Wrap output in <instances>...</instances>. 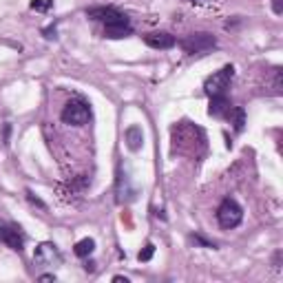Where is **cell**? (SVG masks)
I'll return each mask as SVG.
<instances>
[{"instance_id":"cell-1","label":"cell","mask_w":283,"mask_h":283,"mask_svg":"<svg viewBox=\"0 0 283 283\" xmlns=\"http://www.w3.org/2000/svg\"><path fill=\"white\" fill-rule=\"evenodd\" d=\"M241 219H243V210L235 199L226 197V199L219 204L217 221H219V226H221L223 230H232V228H237L239 223H241Z\"/></svg>"},{"instance_id":"cell-2","label":"cell","mask_w":283,"mask_h":283,"mask_svg":"<svg viewBox=\"0 0 283 283\" xmlns=\"http://www.w3.org/2000/svg\"><path fill=\"white\" fill-rule=\"evenodd\" d=\"M179 46L186 53H191V56H195V53H206V51H210V49L217 46V38H215L213 33H204V31L191 33V36H186L184 40L179 42Z\"/></svg>"},{"instance_id":"cell-3","label":"cell","mask_w":283,"mask_h":283,"mask_svg":"<svg viewBox=\"0 0 283 283\" xmlns=\"http://www.w3.org/2000/svg\"><path fill=\"white\" fill-rule=\"evenodd\" d=\"M235 78V66L232 65H226L221 71L213 73L204 84V91L208 95H226V91L230 88V82Z\"/></svg>"},{"instance_id":"cell-4","label":"cell","mask_w":283,"mask_h":283,"mask_svg":"<svg viewBox=\"0 0 283 283\" xmlns=\"http://www.w3.org/2000/svg\"><path fill=\"white\" fill-rule=\"evenodd\" d=\"M91 120V109L84 100H71L62 111V122L69 126H84Z\"/></svg>"},{"instance_id":"cell-5","label":"cell","mask_w":283,"mask_h":283,"mask_svg":"<svg viewBox=\"0 0 283 283\" xmlns=\"http://www.w3.org/2000/svg\"><path fill=\"white\" fill-rule=\"evenodd\" d=\"M87 18L100 20L104 24H129L126 14L117 11L115 7H91V9H87Z\"/></svg>"},{"instance_id":"cell-6","label":"cell","mask_w":283,"mask_h":283,"mask_svg":"<svg viewBox=\"0 0 283 283\" xmlns=\"http://www.w3.org/2000/svg\"><path fill=\"white\" fill-rule=\"evenodd\" d=\"M33 263L46 265V268H56V265L62 263V255H60V250H58L53 243L44 241V243H40V246L36 248V252H33Z\"/></svg>"},{"instance_id":"cell-7","label":"cell","mask_w":283,"mask_h":283,"mask_svg":"<svg viewBox=\"0 0 283 283\" xmlns=\"http://www.w3.org/2000/svg\"><path fill=\"white\" fill-rule=\"evenodd\" d=\"M0 241L16 252H20L24 248V237L20 232V228L9 226V223H0Z\"/></svg>"},{"instance_id":"cell-8","label":"cell","mask_w":283,"mask_h":283,"mask_svg":"<svg viewBox=\"0 0 283 283\" xmlns=\"http://www.w3.org/2000/svg\"><path fill=\"white\" fill-rule=\"evenodd\" d=\"M144 42L151 46V49H159V51H164V49H173V46L177 44L175 36H171V33H166V31L146 33V36H144Z\"/></svg>"},{"instance_id":"cell-9","label":"cell","mask_w":283,"mask_h":283,"mask_svg":"<svg viewBox=\"0 0 283 283\" xmlns=\"http://www.w3.org/2000/svg\"><path fill=\"white\" fill-rule=\"evenodd\" d=\"M230 111H232V104L226 95H210L208 113L213 117H226V115H230Z\"/></svg>"},{"instance_id":"cell-10","label":"cell","mask_w":283,"mask_h":283,"mask_svg":"<svg viewBox=\"0 0 283 283\" xmlns=\"http://www.w3.org/2000/svg\"><path fill=\"white\" fill-rule=\"evenodd\" d=\"M124 139H126L129 151L137 153V151L144 146V131H142V126H129L124 133Z\"/></svg>"},{"instance_id":"cell-11","label":"cell","mask_w":283,"mask_h":283,"mask_svg":"<svg viewBox=\"0 0 283 283\" xmlns=\"http://www.w3.org/2000/svg\"><path fill=\"white\" fill-rule=\"evenodd\" d=\"M104 36L111 40H122V38L133 36V27L131 24H104Z\"/></svg>"},{"instance_id":"cell-12","label":"cell","mask_w":283,"mask_h":283,"mask_svg":"<svg viewBox=\"0 0 283 283\" xmlns=\"http://www.w3.org/2000/svg\"><path fill=\"white\" fill-rule=\"evenodd\" d=\"M93 250H95V241H93L91 237H87V239H82V241H78V243H75V248H73V252L80 257V259H84V257L93 255Z\"/></svg>"},{"instance_id":"cell-13","label":"cell","mask_w":283,"mask_h":283,"mask_svg":"<svg viewBox=\"0 0 283 283\" xmlns=\"http://www.w3.org/2000/svg\"><path fill=\"white\" fill-rule=\"evenodd\" d=\"M232 129L237 131V133H241L243 131V126H246V111L243 109H232Z\"/></svg>"},{"instance_id":"cell-14","label":"cell","mask_w":283,"mask_h":283,"mask_svg":"<svg viewBox=\"0 0 283 283\" xmlns=\"http://www.w3.org/2000/svg\"><path fill=\"white\" fill-rule=\"evenodd\" d=\"M53 5V0H31L29 2V7H31L33 11H49Z\"/></svg>"},{"instance_id":"cell-15","label":"cell","mask_w":283,"mask_h":283,"mask_svg":"<svg viewBox=\"0 0 283 283\" xmlns=\"http://www.w3.org/2000/svg\"><path fill=\"white\" fill-rule=\"evenodd\" d=\"M153 255H155V243L149 241V243L144 246V250L137 255V259H139V261H151V259H153Z\"/></svg>"},{"instance_id":"cell-16","label":"cell","mask_w":283,"mask_h":283,"mask_svg":"<svg viewBox=\"0 0 283 283\" xmlns=\"http://www.w3.org/2000/svg\"><path fill=\"white\" fill-rule=\"evenodd\" d=\"M191 241H193V243H197V246H204V248H217L213 241H208V239L199 237V235H195V237H191Z\"/></svg>"},{"instance_id":"cell-17","label":"cell","mask_w":283,"mask_h":283,"mask_svg":"<svg viewBox=\"0 0 283 283\" xmlns=\"http://www.w3.org/2000/svg\"><path fill=\"white\" fill-rule=\"evenodd\" d=\"M27 197H29V201H31V204H36V206H38V208L46 210V204H44V201L40 199V197H36V195H33L31 191H27Z\"/></svg>"},{"instance_id":"cell-18","label":"cell","mask_w":283,"mask_h":283,"mask_svg":"<svg viewBox=\"0 0 283 283\" xmlns=\"http://www.w3.org/2000/svg\"><path fill=\"white\" fill-rule=\"evenodd\" d=\"M42 33H44V38H46V40H56V38H58V31H56V27H46L44 31H42Z\"/></svg>"},{"instance_id":"cell-19","label":"cell","mask_w":283,"mask_h":283,"mask_svg":"<svg viewBox=\"0 0 283 283\" xmlns=\"http://www.w3.org/2000/svg\"><path fill=\"white\" fill-rule=\"evenodd\" d=\"M272 11H274L277 16L283 14V0H272Z\"/></svg>"},{"instance_id":"cell-20","label":"cell","mask_w":283,"mask_h":283,"mask_svg":"<svg viewBox=\"0 0 283 283\" xmlns=\"http://www.w3.org/2000/svg\"><path fill=\"white\" fill-rule=\"evenodd\" d=\"M9 133H11V126L5 124V129H2V142H5V144H9Z\"/></svg>"},{"instance_id":"cell-21","label":"cell","mask_w":283,"mask_h":283,"mask_svg":"<svg viewBox=\"0 0 283 283\" xmlns=\"http://www.w3.org/2000/svg\"><path fill=\"white\" fill-rule=\"evenodd\" d=\"M40 281H56V274H40Z\"/></svg>"},{"instance_id":"cell-22","label":"cell","mask_w":283,"mask_h":283,"mask_svg":"<svg viewBox=\"0 0 283 283\" xmlns=\"http://www.w3.org/2000/svg\"><path fill=\"white\" fill-rule=\"evenodd\" d=\"M113 281H115V283H129V279H126V277H113Z\"/></svg>"}]
</instances>
